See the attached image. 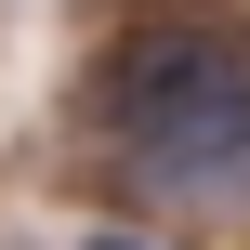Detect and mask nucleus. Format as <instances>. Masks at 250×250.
Returning <instances> with one entry per match:
<instances>
[{
    "label": "nucleus",
    "instance_id": "obj_1",
    "mask_svg": "<svg viewBox=\"0 0 250 250\" xmlns=\"http://www.w3.org/2000/svg\"><path fill=\"white\" fill-rule=\"evenodd\" d=\"M105 158L158 211H250V66L211 26H145L105 66Z\"/></svg>",
    "mask_w": 250,
    "mask_h": 250
},
{
    "label": "nucleus",
    "instance_id": "obj_2",
    "mask_svg": "<svg viewBox=\"0 0 250 250\" xmlns=\"http://www.w3.org/2000/svg\"><path fill=\"white\" fill-rule=\"evenodd\" d=\"M79 250H158V237H132V224H92V237H79Z\"/></svg>",
    "mask_w": 250,
    "mask_h": 250
}]
</instances>
